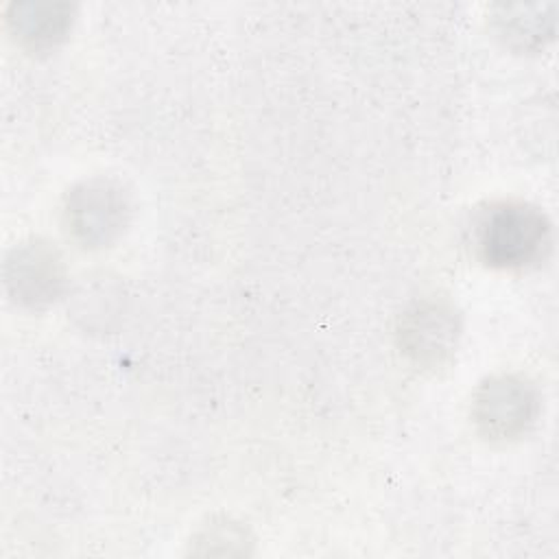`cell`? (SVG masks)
Instances as JSON below:
<instances>
[{
  "instance_id": "2",
  "label": "cell",
  "mask_w": 559,
  "mask_h": 559,
  "mask_svg": "<svg viewBox=\"0 0 559 559\" xmlns=\"http://www.w3.org/2000/svg\"><path fill=\"white\" fill-rule=\"evenodd\" d=\"M61 218L68 236L81 249H107L127 231L131 194L114 177L96 175L83 179L66 192Z\"/></svg>"
},
{
  "instance_id": "7",
  "label": "cell",
  "mask_w": 559,
  "mask_h": 559,
  "mask_svg": "<svg viewBox=\"0 0 559 559\" xmlns=\"http://www.w3.org/2000/svg\"><path fill=\"white\" fill-rule=\"evenodd\" d=\"M68 312L85 332H111L124 310V290L111 273H85L68 288Z\"/></svg>"
},
{
  "instance_id": "1",
  "label": "cell",
  "mask_w": 559,
  "mask_h": 559,
  "mask_svg": "<svg viewBox=\"0 0 559 559\" xmlns=\"http://www.w3.org/2000/svg\"><path fill=\"white\" fill-rule=\"evenodd\" d=\"M472 249L491 269L524 271L539 266L552 249V225L533 203L491 201L472 218Z\"/></svg>"
},
{
  "instance_id": "3",
  "label": "cell",
  "mask_w": 559,
  "mask_h": 559,
  "mask_svg": "<svg viewBox=\"0 0 559 559\" xmlns=\"http://www.w3.org/2000/svg\"><path fill=\"white\" fill-rule=\"evenodd\" d=\"M542 395L537 384L522 373L487 376L472 395V421L491 443L524 437L539 419Z\"/></svg>"
},
{
  "instance_id": "6",
  "label": "cell",
  "mask_w": 559,
  "mask_h": 559,
  "mask_svg": "<svg viewBox=\"0 0 559 559\" xmlns=\"http://www.w3.org/2000/svg\"><path fill=\"white\" fill-rule=\"evenodd\" d=\"M74 17L76 7L70 2L22 0L7 7L9 33L28 52H50L63 44Z\"/></svg>"
},
{
  "instance_id": "8",
  "label": "cell",
  "mask_w": 559,
  "mask_h": 559,
  "mask_svg": "<svg viewBox=\"0 0 559 559\" xmlns=\"http://www.w3.org/2000/svg\"><path fill=\"white\" fill-rule=\"evenodd\" d=\"M542 4H502L493 13V28L498 37L522 52H533L544 48V44L555 33V17L552 13L546 15Z\"/></svg>"
},
{
  "instance_id": "4",
  "label": "cell",
  "mask_w": 559,
  "mask_h": 559,
  "mask_svg": "<svg viewBox=\"0 0 559 559\" xmlns=\"http://www.w3.org/2000/svg\"><path fill=\"white\" fill-rule=\"evenodd\" d=\"M2 277L9 299L24 310H46L70 288L61 251L44 240L28 238L9 249Z\"/></svg>"
},
{
  "instance_id": "5",
  "label": "cell",
  "mask_w": 559,
  "mask_h": 559,
  "mask_svg": "<svg viewBox=\"0 0 559 559\" xmlns=\"http://www.w3.org/2000/svg\"><path fill=\"white\" fill-rule=\"evenodd\" d=\"M397 347L421 371L445 367L461 338V314L445 297L413 301L397 321Z\"/></svg>"
},
{
  "instance_id": "9",
  "label": "cell",
  "mask_w": 559,
  "mask_h": 559,
  "mask_svg": "<svg viewBox=\"0 0 559 559\" xmlns=\"http://www.w3.org/2000/svg\"><path fill=\"white\" fill-rule=\"evenodd\" d=\"M199 548H192V552L203 555H245L247 544H251L249 531L231 520V518H212L207 524H203L197 535L190 539Z\"/></svg>"
}]
</instances>
